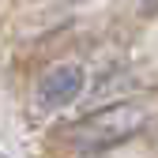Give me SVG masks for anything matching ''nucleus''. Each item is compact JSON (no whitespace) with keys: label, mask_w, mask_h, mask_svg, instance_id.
I'll return each mask as SVG.
<instances>
[{"label":"nucleus","mask_w":158,"mask_h":158,"mask_svg":"<svg viewBox=\"0 0 158 158\" xmlns=\"http://www.w3.org/2000/svg\"><path fill=\"white\" fill-rule=\"evenodd\" d=\"M147 128H151V109L143 102L121 98V102L98 106L83 121H75L64 132V139L75 151H109V147H121V143L135 139V135H143Z\"/></svg>","instance_id":"nucleus-1"},{"label":"nucleus","mask_w":158,"mask_h":158,"mask_svg":"<svg viewBox=\"0 0 158 158\" xmlns=\"http://www.w3.org/2000/svg\"><path fill=\"white\" fill-rule=\"evenodd\" d=\"M83 90H87V68L79 60H64V64H53L38 79L34 102L42 113H56V109H68L75 98H83Z\"/></svg>","instance_id":"nucleus-2"},{"label":"nucleus","mask_w":158,"mask_h":158,"mask_svg":"<svg viewBox=\"0 0 158 158\" xmlns=\"http://www.w3.org/2000/svg\"><path fill=\"white\" fill-rule=\"evenodd\" d=\"M154 147H158V139H154Z\"/></svg>","instance_id":"nucleus-3"}]
</instances>
